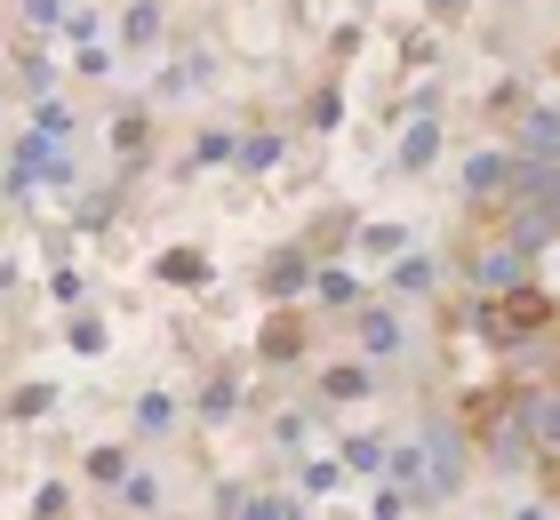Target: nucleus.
<instances>
[{
	"instance_id": "1",
	"label": "nucleus",
	"mask_w": 560,
	"mask_h": 520,
	"mask_svg": "<svg viewBox=\"0 0 560 520\" xmlns=\"http://www.w3.org/2000/svg\"><path fill=\"white\" fill-rule=\"evenodd\" d=\"M361 336H369V353H393V345H400V328H393V321H369Z\"/></svg>"
},
{
	"instance_id": "2",
	"label": "nucleus",
	"mask_w": 560,
	"mask_h": 520,
	"mask_svg": "<svg viewBox=\"0 0 560 520\" xmlns=\"http://www.w3.org/2000/svg\"><path fill=\"white\" fill-rule=\"evenodd\" d=\"M528 416H537V432H552V440H560V408H552V401H537Z\"/></svg>"
}]
</instances>
